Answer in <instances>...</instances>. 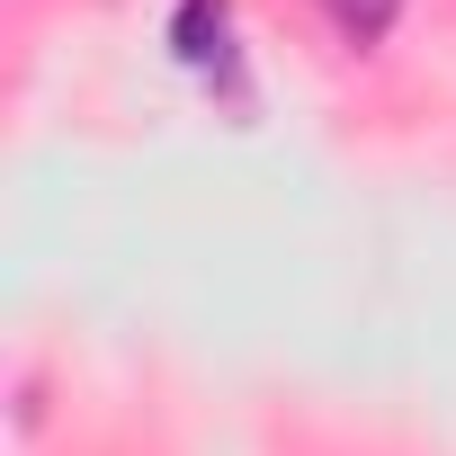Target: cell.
<instances>
[{
    "instance_id": "1",
    "label": "cell",
    "mask_w": 456,
    "mask_h": 456,
    "mask_svg": "<svg viewBox=\"0 0 456 456\" xmlns=\"http://www.w3.org/2000/svg\"><path fill=\"white\" fill-rule=\"evenodd\" d=\"M331 19L367 45V37H385V19H394V0H331Z\"/></svg>"
}]
</instances>
